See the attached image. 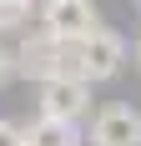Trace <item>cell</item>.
Masks as SVG:
<instances>
[{
  "label": "cell",
  "mask_w": 141,
  "mask_h": 146,
  "mask_svg": "<svg viewBox=\"0 0 141 146\" xmlns=\"http://www.w3.org/2000/svg\"><path fill=\"white\" fill-rule=\"evenodd\" d=\"M126 66V40L111 25L86 30L81 40H56V76H81V81H111Z\"/></svg>",
  "instance_id": "6da1fadb"
},
{
  "label": "cell",
  "mask_w": 141,
  "mask_h": 146,
  "mask_svg": "<svg viewBox=\"0 0 141 146\" xmlns=\"http://www.w3.org/2000/svg\"><path fill=\"white\" fill-rule=\"evenodd\" d=\"M86 111H91V81H81V76H45L41 81V116L76 126Z\"/></svg>",
  "instance_id": "7a4b0ae2"
},
{
  "label": "cell",
  "mask_w": 141,
  "mask_h": 146,
  "mask_svg": "<svg viewBox=\"0 0 141 146\" xmlns=\"http://www.w3.org/2000/svg\"><path fill=\"white\" fill-rule=\"evenodd\" d=\"M96 25H101L96 0H41V30L51 40H81Z\"/></svg>",
  "instance_id": "3957f363"
},
{
  "label": "cell",
  "mask_w": 141,
  "mask_h": 146,
  "mask_svg": "<svg viewBox=\"0 0 141 146\" xmlns=\"http://www.w3.org/2000/svg\"><path fill=\"white\" fill-rule=\"evenodd\" d=\"M91 146H141V111L136 106H106L91 121Z\"/></svg>",
  "instance_id": "277c9868"
},
{
  "label": "cell",
  "mask_w": 141,
  "mask_h": 146,
  "mask_svg": "<svg viewBox=\"0 0 141 146\" xmlns=\"http://www.w3.org/2000/svg\"><path fill=\"white\" fill-rule=\"evenodd\" d=\"M15 56V76H30L35 86H41L45 76H56V40L51 35H30V40H20V50H10Z\"/></svg>",
  "instance_id": "5b68a950"
},
{
  "label": "cell",
  "mask_w": 141,
  "mask_h": 146,
  "mask_svg": "<svg viewBox=\"0 0 141 146\" xmlns=\"http://www.w3.org/2000/svg\"><path fill=\"white\" fill-rule=\"evenodd\" d=\"M20 146H81V136H76V126H70V121L35 116L30 126H20Z\"/></svg>",
  "instance_id": "8992f818"
},
{
  "label": "cell",
  "mask_w": 141,
  "mask_h": 146,
  "mask_svg": "<svg viewBox=\"0 0 141 146\" xmlns=\"http://www.w3.org/2000/svg\"><path fill=\"white\" fill-rule=\"evenodd\" d=\"M25 15H30V0H0V30L25 25Z\"/></svg>",
  "instance_id": "52a82bcc"
},
{
  "label": "cell",
  "mask_w": 141,
  "mask_h": 146,
  "mask_svg": "<svg viewBox=\"0 0 141 146\" xmlns=\"http://www.w3.org/2000/svg\"><path fill=\"white\" fill-rule=\"evenodd\" d=\"M0 146H20V126L0 116Z\"/></svg>",
  "instance_id": "ba28073f"
},
{
  "label": "cell",
  "mask_w": 141,
  "mask_h": 146,
  "mask_svg": "<svg viewBox=\"0 0 141 146\" xmlns=\"http://www.w3.org/2000/svg\"><path fill=\"white\" fill-rule=\"evenodd\" d=\"M10 76H15V56H10V50H5V45H0V86H5Z\"/></svg>",
  "instance_id": "9c48e42d"
},
{
  "label": "cell",
  "mask_w": 141,
  "mask_h": 146,
  "mask_svg": "<svg viewBox=\"0 0 141 146\" xmlns=\"http://www.w3.org/2000/svg\"><path fill=\"white\" fill-rule=\"evenodd\" d=\"M136 56H141V35H136Z\"/></svg>",
  "instance_id": "30bf717a"
},
{
  "label": "cell",
  "mask_w": 141,
  "mask_h": 146,
  "mask_svg": "<svg viewBox=\"0 0 141 146\" xmlns=\"http://www.w3.org/2000/svg\"><path fill=\"white\" fill-rule=\"evenodd\" d=\"M136 5H141V0H136Z\"/></svg>",
  "instance_id": "8fae6325"
}]
</instances>
